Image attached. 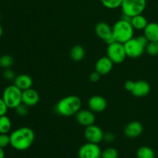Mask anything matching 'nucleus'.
<instances>
[{"label":"nucleus","instance_id":"f257e3e1","mask_svg":"<svg viewBox=\"0 0 158 158\" xmlns=\"http://www.w3.org/2000/svg\"><path fill=\"white\" fill-rule=\"evenodd\" d=\"M10 145L17 151L29 149L35 140V134L31 128L22 127L12 131L10 134Z\"/></svg>","mask_w":158,"mask_h":158},{"label":"nucleus","instance_id":"f03ea898","mask_svg":"<svg viewBox=\"0 0 158 158\" xmlns=\"http://www.w3.org/2000/svg\"><path fill=\"white\" fill-rule=\"evenodd\" d=\"M81 106L82 101L80 97L74 95L67 96L57 103L56 111L63 117H72L81 109Z\"/></svg>","mask_w":158,"mask_h":158},{"label":"nucleus","instance_id":"7ed1b4c3","mask_svg":"<svg viewBox=\"0 0 158 158\" xmlns=\"http://www.w3.org/2000/svg\"><path fill=\"white\" fill-rule=\"evenodd\" d=\"M112 29L113 36L115 39L116 42H119L123 44L134 36V29L131 22L121 19L114 23Z\"/></svg>","mask_w":158,"mask_h":158},{"label":"nucleus","instance_id":"20e7f679","mask_svg":"<svg viewBox=\"0 0 158 158\" xmlns=\"http://www.w3.org/2000/svg\"><path fill=\"white\" fill-rule=\"evenodd\" d=\"M23 91L15 85H9L2 93V98L5 101L9 109H15L22 103Z\"/></svg>","mask_w":158,"mask_h":158},{"label":"nucleus","instance_id":"39448f33","mask_svg":"<svg viewBox=\"0 0 158 158\" xmlns=\"http://www.w3.org/2000/svg\"><path fill=\"white\" fill-rule=\"evenodd\" d=\"M147 0H123L121 5L123 14L130 17L140 15L144 11Z\"/></svg>","mask_w":158,"mask_h":158},{"label":"nucleus","instance_id":"423d86ee","mask_svg":"<svg viewBox=\"0 0 158 158\" xmlns=\"http://www.w3.org/2000/svg\"><path fill=\"white\" fill-rule=\"evenodd\" d=\"M106 53L111 61L116 64L123 63L127 57L124 45L119 42H114L108 45Z\"/></svg>","mask_w":158,"mask_h":158},{"label":"nucleus","instance_id":"0eeeda50","mask_svg":"<svg viewBox=\"0 0 158 158\" xmlns=\"http://www.w3.org/2000/svg\"><path fill=\"white\" fill-rule=\"evenodd\" d=\"M123 45H124L127 56L131 58H138L141 56L145 50V47L140 43L137 38L133 37L127 42L123 43Z\"/></svg>","mask_w":158,"mask_h":158},{"label":"nucleus","instance_id":"6e6552de","mask_svg":"<svg viewBox=\"0 0 158 158\" xmlns=\"http://www.w3.org/2000/svg\"><path fill=\"white\" fill-rule=\"evenodd\" d=\"M101 150L97 143L87 142L80 147L78 151L79 158H100Z\"/></svg>","mask_w":158,"mask_h":158},{"label":"nucleus","instance_id":"1a4fd4ad","mask_svg":"<svg viewBox=\"0 0 158 158\" xmlns=\"http://www.w3.org/2000/svg\"><path fill=\"white\" fill-rule=\"evenodd\" d=\"M95 32L97 36L101 40H104L108 45L116 42L115 39L113 36L112 27L108 23L104 22H100L96 25Z\"/></svg>","mask_w":158,"mask_h":158},{"label":"nucleus","instance_id":"9d476101","mask_svg":"<svg viewBox=\"0 0 158 158\" xmlns=\"http://www.w3.org/2000/svg\"><path fill=\"white\" fill-rule=\"evenodd\" d=\"M104 133L103 132L100 127L95 124L86 127L84 131V137L88 142L94 143H97L103 140Z\"/></svg>","mask_w":158,"mask_h":158},{"label":"nucleus","instance_id":"9b49d317","mask_svg":"<svg viewBox=\"0 0 158 158\" xmlns=\"http://www.w3.org/2000/svg\"><path fill=\"white\" fill-rule=\"evenodd\" d=\"M76 120L77 123L83 127H89L94 124L96 121V117L94 112L90 110H81L76 114Z\"/></svg>","mask_w":158,"mask_h":158},{"label":"nucleus","instance_id":"f8f14e48","mask_svg":"<svg viewBox=\"0 0 158 158\" xmlns=\"http://www.w3.org/2000/svg\"><path fill=\"white\" fill-rule=\"evenodd\" d=\"M88 106L93 112L100 113L106 110L107 103L104 97L100 95L93 96L88 101Z\"/></svg>","mask_w":158,"mask_h":158},{"label":"nucleus","instance_id":"ddd939ff","mask_svg":"<svg viewBox=\"0 0 158 158\" xmlns=\"http://www.w3.org/2000/svg\"><path fill=\"white\" fill-rule=\"evenodd\" d=\"M114 63L108 56H103L99 59L95 65V71L100 75H106L111 72Z\"/></svg>","mask_w":158,"mask_h":158},{"label":"nucleus","instance_id":"4468645a","mask_svg":"<svg viewBox=\"0 0 158 158\" xmlns=\"http://www.w3.org/2000/svg\"><path fill=\"white\" fill-rule=\"evenodd\" d=\"M151 91V86L144 80H138L134 82V87L131 93L136 97H143L148 95Z\"/></svg>","mask_w":158,"mask_h":158},{"label":"nucleus","instance_id":"2eb2a0df","mask_svg":"<svg viewBox=\"0 0 158 158\" xmlns=\"http://www.w3.org/2000/svg\"><path fill=\"white\" fill-rule=\"evenodd\" d=\"M40 101V95L34 89L29 88L23 91L22 94V103L28 106H34Z\"/></svg>","mask_w":158,"mask_h":158},{"label":"nucleus","instance_id":"dca6fc26","mask_svg":"<svg viewBox=\"0 0 158 158\" xmlns=\"http://www.w3.org/2000/svg\"><path fill=\"white\" fill-rule=\"evenodd\" d=\"M143 125L139 121H132L124 128V134L129 138H136L143 132Z\"/></svg>","mask_w":158,"mask_h":158},{"label":"nucleus","instance_id":"f3484780","mask_svg":"<svg viewBox=\"0 0 158 158\" xmlns=\"http://www.w3.org/2000/svg\"><path fill=\"white\" fill-rule=\"evenodd\" d=\"M32 83L33 81L32 77L26 74H20L16 76L13 80V84L19 88L22 91L32 88Z\"/></svg>","mask_w":158,"mask_h":158},{"label":"nucleus","instance_id":"a211bd4d","mask_svg":"<svg viewBox=\"0 0 158 158\" xmlns=\"http://www.w3.org/2000/svg\"><path fill=\"white\" fill-rule=\"evenodd\" d=\"M143 35L149 42L158 41V24L157 23H150L143 29Z\"/></svg>","mask_w":158,"mask_h":158},{"label":"nucleus","instance_id":"6ab92c4d","mask_svg":"<svg viewBox=\"0 0 158 158\" xmlns=\"http://www.w3.org/2000/svg\"><path fill=\"white\" fill-rule=\"evenodd\" d=\"M131 23L134 29L137 30H143L148 24L147 19L142 14L132 17Z\"/></svg>","mask_w":158,"mask_h":158},{"label":"nucleus","instance_id":"aec40b11","mask_svg":"<svg viewBox=\"0 0 158 158\" xmlns=\"http://www.w3.org/2000/svg\"><path fill=\"white\" fill-rule=\"evenodd\" d=\"M85 49L80 45H76L70 50V58L75 62H80L84 58Z\"/></svg>","mask_w":158,"mask_h":158},{"label":"nucleus","instance_id":"412c9836","mask_svg":"<svg viewBox=\"0 0 158 158\" xmlns=\"http://www.w3.org/2000/svg\"><path fill=\"white\" fill-rule=\"evenodd\" d=\"M12 128V122L6 115L0 117V134H8Z\"/></svg>","mask_w":158,"mask_h":158},{"label":"nucleus","instance_id":"4be33fe9","mask_svg":"<svg viewBox=\"0 0 158 158\" xmlns=\"http://www.w3.org/2000/svg\"><path fill=\"white\" fill-rule=\"evenodd\" d=\"M137 158H155V154L151 148L143 146L137 150Z\"/></svg>","mask_w":158,"mask_h":158},{"label":"nucleus","instance_id":"5701e85b","mask_svg":"<svg viewBox=\"0 0 158 158\" xmlns=\"http://www.w3.org/2000/svg\"><path fill=\"white\" fill-rule=\"evenodd\" d=\"M14 64V59L10 55H3L0 56V67L9 69Z\"/></svg>","mask_w":158,"mask_h":158},{"label":"nucleus","instance_id":"b1692460","mask_svg":"<svg viewBox=\"0 0 158 158\" xmlns=\"http://www.w3.org/2000/svg\"><path fill=\"white\" fill-rule=\"evenodd\" d=\"M123 0H101V2L104 7L110 9H114L120 7Z\"/></svg>","mask_w":158,"mask_h":158},{"label":"nucleus","instance_id":"393cba45","mask_svg":"<svg viewBox=\"0 0 158 158\" xmlns=\"http://www.w3.org/2000/svg\"><path fill=\"white\" fill-rule=\"evenodd\" d=\"M100 158H118V151L114 148H108L102 151Z\"/></svg>","mask_w":158,"mask_h":158},{"label":"nucleus","instance_id":"a878e982","mask_svg":"<svg viewBox=\"0 0 158 158\" xmlns=\"http://www.w3.org/2000/svg\"><path fill=\"white\" fill-rule=\"evenodd\" d=\"M146 51L150 56H155L158 55V41L156 42H149L148 45L146 47Z\"/></svg>","mask_w":158,"mask_h":158},{"label":"nucleus","instance_id":"bb28decb","mask_svg":"<svg viewBox=\"0 0 158 158\" xmlns=\"http://www.w3.org/2000/svg\"><path fill=\"white\" fill-rule=\"evenodd\" d=\"M29 106H28L27 105L22 103L21 104H19L18 106H16L14 110H15V112L17 115L19 116V117H23L27 116V114H29Z\"/></svg>","mask_w":158,"mask_h":158},{"label":"nucleus","instance_id":"cd10ccee","mask_svg":"<svg viewBox=\"0 0 158 158\" xmlns=\"http://www.w3.org/2000/svg\"><path fill=\"white\" fill-rule=\"evenodd\" d=\"M2 77L3 78L6 80H8V81H12V80H14V79L15 78V73L12 69H11V68L9 69H5L4 71L2 73Z\"/></svg>","mask_w":158,"mask_h":158},{"label":"nucleus","instance_id":"c85d7f7f","mask_svg":"<svg viewBox=\"0 0 158 158\" xmlns=\"http://www.w3.org/2000/svg\"><path fill=\"white\" fill-rule=\"evenodd\" d=\"M10 145V136L8 134H0V148H5Z\"/></svg>","mask_w":158,"mask_h":158},{"label":"nucleus","instance_id":"c756f323","mask_svg":"<svg viewBox=\"0 0 158 158\" xmlns=\"http://www.w3.org/2000/svg\"><path fill=\"white\" fill-rule=\"evenodd\" d=\"M8 109H9V107H8L7 105L6 104V103H5V101L3 100V99L2 98V97H0V117L6 115Z\"/></svg>","mask_w":158,"mask_h":158},{"label":"nucleus","instance_id":"7c9ffc66","mask_svg":"<svg viewBox=\"0 0 158 158\" xmlns=\"http://www.w3.org/2000/svg\"><path fill=\"white\" fill-rule=\"evenodd\" d=\"M115 138V134L112 132L105 133L104 136H103V140L106 142H107V143H112L113 141H114Z\"/></svg>","mask_w":158,"mask_h":158},{"label":"nucleus","instance_id":"2f4dec72","mask_svg":"<svg viewBox=\"0 0 158 158\" xmlns=\"http://www.w3.org/2000/svg\"><path fill=\"white\" fill-rule=\"evenodd\" d=\"M100 76L101 75H100V73H98L97 71H95V72L92 73L90 74V76H89V80H90V81L93 82V83H97V82H98L99 80H100Z\"/></svg>","mask_w":158,"mask_h":158},{"label":"nucleus","instance_id":"473e14b6","mask_svg":"<svg viewBox=\"0 0 158 158\" xmlns=\"http://www.w3.org/2000/svg\"><path fill=\"white\" fill-rule=\"evenodd\" d=\"M134 81H131V80H128V81H127L126 83H125V86H124L126 90L131 92V91L132 90L133 87H134Z\"/></svg>","mask_w":158,"mask_h":158},{"label":"nucleus","instance_id":"72a5a7b5","mask_svg":"<svg viewBox=\"0 0 158 158\" xmlns=\"http://www.w3.org/2000/svg\"><path fill=\"white\" fill-rule=\"evenodd\" d=\"M0 158H5L4 150L2 148H0Z\"/></svg>","mask_w":158,"mask_h":158},{"label":"nucleus","instance_id":"f704fd0d","mask_svg":"<svg viewBox=\"0 0 158 158\" xmlns=\"http://www.w3.org/2000/svg\"><path fill=\"white\" fill-rule=\"evenodd\" d=\"M2 34H3V29H2V25L0 24V38L2 37Z\"/></svg>","mask_w":158,"mask_h":158}]
</instances>
